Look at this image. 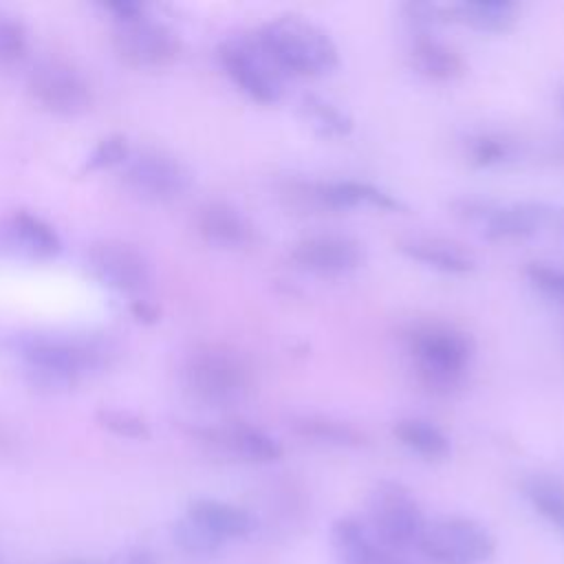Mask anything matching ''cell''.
Segmentation results:
<instances>
[{"label":"cell","mask_w":564,"mask_h":564,"mask_svg":"<svg viewBox=\"0 0 564 564\" xmlns=\"http://www.w3.org/2000/svg\"><path fill=\"white\" fill-rule=\"evenodd\" d=\"M403 348L414 381L434 397L458 392L474 364V339L445 322H416L403 333Z\"/></svg>","instance_id":"cell-1"},{"label":"cell","mask_w":564,"mask_h":564,"mask_svg":"<svg viewBox=\"0 0 564 564\" xmlns=\"http://www.w3.org/2000/svg\"><path fill=\"white\" fill-rule=\"evenodd\" d=\"M18 355L29 375L42 388H70L82 377L101 372L117 355V348L95 335L29 333L15 341Z\"/></svg>","instance_id":"cell-2"},{"label":"cell","mask_w":564,"mask_h":564,"mask_svg":"<svg viewBox=\"0 0 564 564\" xmlns=\"http://www.w3.org/2000/svg\"><path fill=\"white\" fill-rule=\"evenodd\" d=\"M253 37L284 77H324L339 66L335 40L306 15L269 18L253 31Z\"/></svg>","instance_id":"cell-3"},{"label":"cell","mask_w":564,"mask_h":564,"mask_svg":"<svg viewBox=\"0 0 564 564\" xmlns=\"http://www.w3.org/2000/svg\"><path fill=\"white\" fill-rule=\"evenodd\" d=\"M183 390L200 405L234 408L249 399L253 370L234 346L205 341L194 346L181 364Z\"/></svg>","instance_id":"cell-4"},{"label":"cell","mask_w":564,"mask_h":564,"mask_svg":"<svg viewBox=\"0 0 564 564\" xmlns=\"http://www.w3.org/2000/svg\"><path fill=\"white\" fill-rule=\"evenodd\" d=\"M427 522L414 494L399 480H379L368 496V529L392 551L419 544Z\"/></svg>","instance_id":"cell-5"},{"label":"cell","mask_w":564,"mask_h":564,"mask_svg":"<svg viewBox=\"0 0 564 564\" xmlns=\"http://www.w3.org/2000/svg\"><path fill=\"white\" fill-rule=\"evenodd\" d=\"M218 64L231 84L256 104H278L284 97V75L269 59L253 33L231 35L216 48Z\"/></svg>","instance_id":"cell-6"},{"label":"cell","mask_w":564,"mask_h":564,"mask_svg":"<svg viewBox=\"0 0 564 564\" xmlns=\"http://www.w3.org/2000/svg\"><path fill=\"white\" fill-rule=\"evenodd\" d=\"M416 549L434 564H482L496 553V540L474 518L445 516L425 527Z\"/></svg>","instance_id":"cell-7"},{"label":"cell","mask_w":564,"mask_h":564,"mask_svg":"<svg viewBox=\"0 0 564 564\" xmlns=\"http://www.w3.org/2000/svg\"><path fill=\"white\" fill-rule=\"evenodd\" d=\"M289 198L295 207L311 212H348L372 207L379 212H405L408 205L388 189L357 178L339 181H293Z\"/></svg>","instance_id":"cell-8"},{"label":"cell","mask_w":564,"mask_h":564,"mask_svg":"<svg viewBox=\"0 0 564 564\" xmlns=\"http://www.w3.org/2000/svg\"><path fill=\"white\" fill-rule=\"evenodd\" d=\"M291 262L315 278L337 280L355 273L364 260V245L341 231H315L295 240L289 249Z\"/></svg>","instance_id":"cell-9"},{"label":"cell","mask_w":564,"mask_h":564,"mask_svg":"<svg viewBox=\"0 0 564 564\" xmlns=\"http://www.w3.org/2000/svg\"><path fill=\"white\" fill-rule=\"evenodd\" d=\"M123 183L145 200L167 203L192 187V172L178 156L150 148L130 154L123 163Z\"/></svg>","instance_id":"cell-10"},{"label":"cell","mask_w":564,"mask_h":564,"mask_svg":"<svg viewBox=\"0 0 564 564\" xmlns=\"http://www.w3.org/2000/svg\"><path fill=\"white\" fill-rule=\"evenodd\" d=\"M33 99L48 112L77 117L90 110L93 90L86 77L62 59H44L29 75Z\"/></svg>","instance_id":"cell-11"},{"label":"cell","mask_w":564,"mask_h":564,"mask_svg":"<svg viewBox=\"0 0 564 564\" xmlns=\"http://www.w3.org/2000/svg\"><path fill=\"white\" fill-rule=\"evenodd\" d=\"M119 59L132 68H165L181 53L178 33L148 15L119 24L112 37Z\"/></svg>","instance_id":"cell-12"},{"label":"cell","mask_w":564,"mask_h":564,"mask_svg":"<svg viewBox=\"0 0 564 564\" xmlns=\"http://www.w3.org/2000/svg\"><path fill=\"white\" fill-rule=\"evenodd\" d=\"M88 271L108 289L141 293L152 282V267L134 245L117 238L97 240L86 253Z\"/></svg>","instance_id":"cell-13"},{"label":"cell","mask_w":564,"mask_h":564,"mask_svg":"<svg viewBox=\"0 0 564 564\" xmlns=\"http://www.w3.org/2000/svg\"><path fill=\"white\" fill-rule=\"evenodd\" d=\"M192 434L212 447L249 463H273L284 454L282 443L273 434L238 419L218 425L192 427Z\"/></svg>","instance_id":"cell-14"},{"label":"cell","mask_w":564,"mask_h":564,"mask_svg":"<svg viewBox=\"0 0 564 564\" xmlns=\"http://www.w3.org/2000/svg\"><path fill=\"white\" fill-rule=\"evenodd\" d=\"M196 234L203 242L223 251H240L256 242L258 229L251 218L229 200H205L194 216Z\"/></svg>","instance_id":"cell-15"},{"label":"cell","mask_w":564,"mask_h":564,"mask_svg":"<svg viewBox=\"0 0 564 564\" xmlns=\"http://www.w3.org/2000/svg\"><path fill=\"white\" fill-rule=\"evenodd\" d=\"M555 207L540 200H513L498 203L494 200L491 209L478 225L482 236L494 242L524 240L542 231L549 223L555 220Z\"/></svg>","instance_id":"cell-16"},{"label":"cell","mask_w":564,"mask_h":564,"mask_svg":"<svg viewBox=\"0 0 564 564\" xmlns=\"http://www.w3.org/2000/svg\"><path fill=\"white\" fill-rule=\"evenodd\" d=\"M397 249L405 258L447 275L471 273L478 264L476 256L465 245L434 234H408L399 238Z\"/></svg>","instance_id":"cell-17"},{"label":"cell","mask_w":564,"mask_h":564,"mask_svg":"<svg viewBox=\"0 0 564 564\" xmlns=\"http://www.w3.org/2000/svg\"><path fill=\"white\" fill-rule=\"evenodd\" d=\"M408 59L414 73L436 84L456 82L465 75L463 55L436 31H410Z\"/></svg>","instance_id":"cell-18"},{"label":"cell","mask_w":564,"mask_h":564,"mask_svg":"<svg viewBox=\"0 0 564 564\" xmlns=\"http://www.w3.org/2000/svg\"><path fill=\"white\" fill-rule=\"evenodd\" d=\"M289 430L304 441L330 447H361L368 443L364 430L355 423L324 412L293 414L289 419Z\"/></svg>","instance_id":"cell-19"},{"label":"cell","mask_w":564,"mask_h":564,"mask_svg":"<svg viewBox=\"0 0 564 564\" xmlns=\"http://www.w3.org/2000/svg\"><path fill=\"white\" fill-rule=\"evenodd\" d=\"M185 513L200 522L205 529H209L223 542L247 538L258 527L256 518L247 509L216 498H194L187 505Z\"/></svg>","instance_id":"cell-20"},{"label":"cell","mask_w":564,"mask_h":564,"mask_svg":"<svg viewBox=\"0 0 564 564\" xmlns=\"http://www.w3.org/2000/svg\"><path fill=\"white\" fill-rule=\"evenodd\" d=\"M4 229L9 245L29 258L48 260L55 258L62 249L57 231L44 218L29 209H15L9 216Z\"/></svg>","instance_id":"cell-21"},{"label":"cell","mask_w":564,"mask_h":564,"mask_svg":"<svg viewBox=\"0 0 564 564\" xmlns=\"http://www.w3.org/2000/svg\"><path fill=\"white\" fill-rule=\"evenodd\" d=\"M518 11L511 0H460L447 4V20L480 33H505L516 24Z\"/></svg>","instance_id":"cell-22"},{"label":"cell","mask_w":564,"mask_h":564,"mask_svg":"<svg viewBox=\"0 0 564 564\" xmlns=\"http://www.w3.org/2000/svg\"><path fill=\"white\" fill-rule=\"evenodd\" d=\"M392 436L423 460H445L452 454L449 436L425 416L397 419L392 423Z\"/></svg>","instance_id":"cell-23"},{"label":"cell","mask_w":564,"mask_h":564,"mask_svg":"<svg viewBox=\"0 0 564 564\" xmlns=\"http://www.w3.org/2000/svg\"><path fill=\"white\" fill-rule=\"evenodd\" d=\"M330 546L337 564H375L379 542L366 522L341 516L330 524Z\"/></svg>","instance_id":"cell-24"},{"label":"cell","mask_w":564,"mask_h":564,"mask_svg":"<svg viewBox=\"0 0 564 564\" xmlns=\"http://www.w3.org/2000/svg\"><path fill=\"white\" fill-rule=\"evenodd\" d=\"M300 112H302V119L319 137H326V139L348 137L355 128L352 117L344 108H339L335 101H330L322 95H315V93H308L302 97Z\"/></svg>","instance_id":"cell-25"},{"label":"cell","mask_w":564,"mask_h":564,"mask_svg":"<svg viewBox=\"0 0 564 564\" xmlns=\"http://www.w3.org/2000/svg\"><path fill=\"white\" fill-rule=\"evenodd\" d=\"M465 159L476 167H498L511 163L520 154V145L513 137L496 130H480L463 141Z\"/></svg>","instance_id":"cell-26"},{"label":"cell","mask_w":564,"mask_h":564,"mask_svg":"<svg viewBox=\"0 0 564 564\" xmlns=\"http://www.w3.org/2000/svg\"><path fill=\"white\" fill-rule=\"evenodd\" d=\"M529 505L555 529L564 533V485L549 474H531L522 480Z\"/></svg>","instance_id":"cell-27"},{"label":"cell","mask_w":564,"mask_h":564,"mask_svg":"<svg viewBox=\"0 0 564 564\" xmlns=\"http://www.w3.org/2000/svg\"><path fill=\"white\" fill-rule=\"evenodd\" d=\"M172 540L183 553L198 555V557L214 555L225 544L220 538H216L209 529H205L200 522H196L187 513L172 524Z\"/></svg>","instance_id":"cell-28"},{"label":"cell","mask_w":564,"mask_h":564,"mask_svg":"<svg viewBox=\"0 0 564 564\" xmlns=\"http://www.w3.org/2000/svg\"><path fill=\"white\" fill-rule=\"evenodd\" d=\"M97 423L108 430L115 436L121 438H132V441H145L150 436V427L145 423V419H141L139 414L130 412V410H121V408H99L95 414Z\"/></svg>","instance_id":"cell-29"},{"label":"cell","mask_w":564,"mask_h":564,"mask_svg":"<svg viewBox=\"0 0 564 564\" xmlns=\"http://www.w3.org/2000/svg\"><path fill=\"white\" fill-rule=\"evenodd\" d=\"M130 143L123 134H108L97 141V145L90 150L86 156L84 170L97 172V170H108L115 165H121L130 159Z\"/></svg>","instance_id":"cell-30"},{"label":"cell","mask_w":564,"mask_h":564,"mask_svg":"<svg viewBox=\"0 0 564 564\" xmlns=\"http://www.w3.org/2000/svg\"><path fill=\"white\" fill-rule=\"evenodd\" d=\"M29 51V31L20 20H0V62L15 64Z\"/></svg>","instance_id":"cell-31"},{"label":"cell","mask_w":564,"mask_h":564,"mask_svg":"<svg viewBox=\"0 0 564 564\" xmlns=\"http://www.w3.org/2000/svg\"><path fill=\"white\" fill-rule=\"evenodd\" d=\"M524 273L529 282L540 291L555 297H564V269L553 267L549 262H529Z\"/></svg>","instance_id":"cell-32"},{"label":"cell","mask_w":564,"mask_h":564,"mask_svg":"<svg viewBox=\"0 0 564 564\" xmlns=\"http://www.w3.org/2000/svg\"><path fill=\"white\" fill-rule=\"evenodd\" d=\"M101 7L108 13H112L119 24L134 22V20L145 15V7L141 2H134V0H110V2H101Z\"/></svg>","instance_id":"cell-33"},{"label":"cell","mask_w":564,"mask_h":564,"mask_svg":"<svg viewBox=\"0 0 564 564\" xmlns=\"http://www.w3.org/2000/svg\"><path fill=\"white\" fill-rule=\"evenodd\" d=\"M130 313H132L139 322H143V324H154V322L159 319V315H161L159 306H156L152 300H145V297L132 300Z\"/></svg>","instance_id":"cell-34"},{"label":"cell","mask_w":564,"mask_h":564,"mask_svg":"<svg viewBox=\"0 0 564 564\" xmlns=\"http://www.w3.org/2000/svg\"><path fill=\"white\" fill-rule=\"evenodd\" d=\"M375 564H414L412 560H408L401 551H392L379 544L377 555H375Z\"/></svg>","instance_id":"cell-35"},{"label":"cell","mask_w":564,"mask_h":564,"mask_svg":"<svg viewBox=\"0 0 564 564\" xmlns=\"http://www.w3.org/2000/svg\"><path fill=\"white\" fill-rule=\"evenodd\" d=\"M123 564H156V557L148 549H132L126 553Z\"/></svg>","instance_id":"cell-36"},{"label":"cell","mask_w":564,"mask_h":564,"mask_svg":"<svg viewBox=\"0 0 564 564\" xmlns=\"http://www.w3.org/2000/svg\"><path fill=\"white\" fill-rule=\"evenodd\" d=\"M555 159L564 163V141H560V143H557V148H555Z\"/></svg>","instance_id":"cell-37"},{"label":"cell","mask_w":564,"mask_h":564,"mask_svg":"<svg viewBox=\"0 0 564 564\" xmlns=\"http://www.w3.org/2000/svg\"><path fill=\"white\" fill-rule=\"evenodd\" d=\"M555 220H557V225H560L562 231H564V212H555Z\"/></svg>","instance_id":"cell-38"},{"label":"cell","mask_w":564,"mask_h":564,"mask_svg":"<svg viewBox=\"0 0 564 564\" xmlns=\"http://www.w3.org/2000/svg\"><path fill=\"white\" fill-rule=\"evenodd\" d=\"M560 106H562V110H564V88L560 90Z\"/></svg>","instance_id":"cell-39"}]
</instances>
